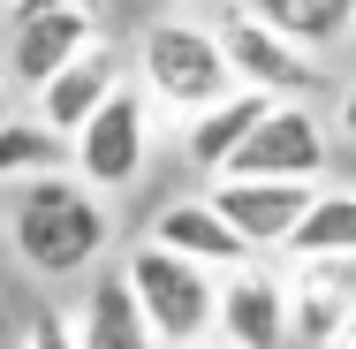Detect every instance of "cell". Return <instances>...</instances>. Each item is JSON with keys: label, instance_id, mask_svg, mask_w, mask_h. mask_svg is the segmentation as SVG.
Listing matches in <instances>:
<instances>
[{"label": "cell", "instance_id": "1", "mask_svg": "<svg viewBox=\"0 0 356 349\" xmlns=\"http://www.w3.org/2000/svg\"><path fill=\"white\" fill-rule=\"evenodd\" d=\"M106 235H114V220L99 205V190L83 183V175H38V183H23L15 190V212H8V243L23 251V266L46 281H76L99 266V251H106Z\"/></svg>", "mask_w": 356, "mask_h": 349}, {"label": "cell", "instance_id": "2", "mask_svg": "<svg viewBox=\"0 0 356 349\" xmlns=\"http://www.w3.org/2000/svg\"><path fill=\"white\" fill-rule=\"evenodd\" d=\"M122 274H129L144 319H152V334H159L167 349H197L220 327V281H213V266H197L190 251H175V243L152 235V243L129 251Z\"/></svg>", "mask_w": 356, "mask_h": 349}, {"label": "cell", "instance_id": "3", "mask_svg": "<svg viewBox=\"0 0 356 349\" xmlns=\"http://www.w3.org/2000/svg\"><path fill=\"white\" fill-rule=\"evenodd\" d=\"M144 91L167 99V107L205 114V107H220L243 84H235V61H227L220 31H205V23H152L144 31Z\"/></svg>", "mask_w": 356, "mask_h": 349}, {"label": "cell", "instance_id": "4", "mask_svg": "<svg viewBox=\"0 0 356 349\" xmlns=\"http://www.w3.org/2000/svg\"><path fill=\"white\" fill-rule=\"evenodd\" d=\"M152 160V107H144L137 84H122L83 130H76V175L91 190H129Z\"/></svg>", "mask_w": 356, "mask_h": 349}, {"label": "cell", "instance_id": "5", "mask_svg": "<svg viewBox=\"0 0 356 349\" xmlns=\"http://www.w3.org/2000/svg\"><path fill=\"white\" fill-rule=\"evenodd\" d=\"M227 175H266V183H318L326 175V122L303 99H273V114L243 137Z\"/></svg>", "mask_w": 356, "mask_h": 349}, {"label": "cell", "instance_id": "6", "mask_svg": "<svg viewBox=\"0 0 356 349\" xmlns=\"http://www.w3.org/2000/svg\"><path fill=\"white\" fill-rule=\"evenodd\" d=\"M220 46H227V61H235V84H250V91H266V99H303L318 69H311V54L273 31L266 15H250V8H235L227 23H220Z\"/></svg>", "mask_w": 356, "mask_h": 349}, {"label": "cell", "instance_id": "7", "mask_svg": "<svg viewBox=\"0 0 356 349\" xmlns=\"http://www.w3.org/2000/svg\"><path fill=\"white\" fill-rule=\"evenodd\" d=\"M213 205L258 243V251H288V235L303 228V212L318 205L311 183H266V175H220Z\"/></svg>", "mask_w": 356, "mask_h": 349}, {"label": "cell", "instance_id": "8", "mask_svg": "<svg viewBox=\"0 0 356 349\" xmlns=\"http://www.w3.org/2000/svg\"><path fill=\"white\" fill-rule=\"evenodd\" d=\"M288 319H296V342L334 349L341 327L356 319V251L341 258H303V274L288 288Z\"/></svg>", "mask_w": 356, "mask_h": 349}, {"label": "cell", "instance_id": "9", "mask_svg": "<svg viewBox=\"0 0 356 349\" xmlns=\"http://www.w3.org/2000/svg\"><path fill=\"white\" fill-rule=\"evenodd\" d=\"M91 46V8H46V15H15V38H8V76H23L31 91L54 84L76 54Z\"/></svg>", "mask_w": 356, "mask_h": 349}, {"label": "cell", "instance_id": "10", "mask_svg": "<svg viewBox=\"0 0 356 349\" xmlns=\"http://www.w3.org/2000/svg\"><path fill=\"white\" fill-rule=\"evenodd\" d=\"M220 334L227 349H281L296 342V319H288V288L250 266H235V281L220 288Z\"/></svg>", "mask_w": 356, "mask_h": 349}, {"label": "cell", "instance_id": "11", "mask_svg": "<svg viewBox=\"0 0 356 349\" xmlns=\"http://www.w3.org/2000/svg\"><path fill=\"white\" fill-rule=\"evenodd\" d=\"M152 235H159V243H175V251H190V258H197V266H213V274H220V266H250V251H258V243H250V235H243L213 198H182V205H167Z\"/></svg>", "mask_w": 356, "mask_h": 349}, {"label": "cell", "instance_id": "12", "mask_svg": "<svg viewBox=\"0 0 356 349\" xmlns=\"http://www.w3.org/2000/svg\"><path fill=\"white\" fill-rule=\"evenodd\" d=\"M114 91H122V69H114V54L91 38L69 69L54 76V84H38V114H46L54 130H69V137H76V130H83V122H91L106 99H114Z\"/></svg>", "mask_w": 356, "mask_h": 349}, {"label": "cell", "instance_id": "13", "mask_svg": "<svg viewBox=\"0 0 356 349\" xmlns=\"http://www.w3.org/2000/svg\"><path fill=\"white\" fill-rule=\"evenodd\" d=\"M76 334H83V349H159V334H152V319H144L129 274H99L91 288H83Z\"/></svg>", "mask_w": 356, "mask_h": 349}, {"label": "cell", "instance_id": "14", "mask_svg": "<svg viewBox=\"0 0 356 349\" xmlns=\"http://www.w3.org/2000/svg\"><path fill=\"white\" fill-rule=\"evenodd\" d=\"M266 114H273V99H266V91H250V84H243V91H227L220 107H205V114L190 122V167L227 175V160L243 152V137H250Z\"/></svg>", "mask_w": 356, "mask_h": 349}, {"label": "cell", "instance_id": "15", "mask_svg": "<svg viewBox=\"0 0 356 349\" xmlns=\"http://www.w3.org/2000/svg\"><path fill=\"white\" fill-rule=\"evenodd\" d=\"M76 167V137L69 130H54L46 114H31V122H0V183H38V175H69Z\"/></svg>", "mask_w": 356, "mask_h": 349}, {"label": "cell", "instance_id": "16", "mask_svg": "<svg viewBox=\"0 0 356 349\" xmlns=\"http://www.w3.org/2000/svg\"><path fill=\"white\" fill-rule=\"evenodd\" d=\"M250 15H266L273 31H288L296 46H334L356 31V0H243Z\"/></svg>", "mask_w": 356, "mask_h": 349}, {"label": "cell", "instance_id": "17", "mask_svg": "<svg viewBox=\"0 0 356 349\" xmlns=\"http://www.w3.org/2000/svg\"><path fill=\"white\" fill-rule=\"evenodd\" d=\"M288 251L296 258H341V251H356V190H318V205L303 212Z\"/></svg>", "mask_w": 356, "mask_h": 349}, {"label": "cell", "instance_id": "18", "mask_svg": "<svg viewBox=\"0 0 356 349\" xmlns=\"http://www.w3.org/2000/svg\"><path fill=\"white\" fill-rule=\"evenodd\" d=\"M23 349H83V334H76L61 311H31V327H23Z\"/></svg>", "mask_w": 356, "mask_h": 349}, {"label": "cell", "instance_id": "19", "mask_svg": "<svg viewBox=\"0 0 356 349\" xmlns=\"http://www.w3.org/2000/svg\"><path fill=\"white\" fill-rule=\"evenodd\" d=\"M46 8H99V0H15V15H46Z\"/></svg>", "mask_w": 356, "mask_h": 349}, {"label": "cell", "instance_id": "20", "mask_svg": "<svg viewBox=\"0 0 356 349\" xmlns=\"http://www.w3.org/2000/svg\"><path fill=\"white\" fill-rule=\"evenodd\" d=\"M341 137L356 144V84H349V91H341Z\"/></svg>", "mask_w": 356, "mask_h": 349}, {"label": "cell", "instance_id": "21", "mask_svg": "<svg viewBox=\"0 0 356 349\" xmlns=\"http://www.w3.org/2000/svg\"><path fill=\"white\" fill-rule=\"evenodd\" d=\"M334 349H356V319H349V327H341V342H334Z\"/></svg>", "mask_w": 356, "mask_h": 349}, {"label": "cell", "instance_id": "22", "mask_svg": "<svg viewBox=\"0 0 356 349\" xmlns=\"http://www.w3.org/2000/svg\"><path fill=\"white\" fill-rule=\"evenodd\" d=\"M197 349H205V342H197ZM220 349H227V342H220Z\"/></svg>", "mask_w": 356, "mask_h": 349}]
</instances>
